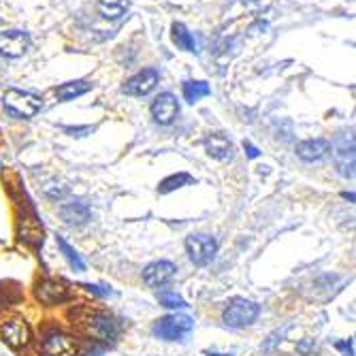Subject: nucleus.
<instances>
[{
    "instance_id": "obj_14",
    "label": "nucleus",
    "mask_w": 356,
    "mask_h": 356,
    "mask_svg": "<svg viewBox=\"0 0 356 356\" xmlns=\"http://www.w3.org/2000/svg\"><path fill=\"white\" fill-rule=\"evenodd\" d=\"M331 152V143L327 139H309L297 145V154L305 163H318Z\"/></svg>"
},
{
    "instance_id": "obj_6",
    "label": "nucleus",
    "mask_w": 356,
    "mask_h": 356,
    "mask_svg": "<svg viewBox=\"0 0 356 356\" xmlns=\"http://www.w3.org/2000/svg\"><path fill=\"white\" fill-rule=\"evenodd\" d=\"M0 335H3L7 346L22 350L30 343L32 331H30V325L24 318H9L0 325Z\"/></svg>"
},
{
    "instance_id": "obj_7",
    "label": "nucleus",
    "mask_w": 356,
    "mask_h": 356,
    "mask_svg": "<svg viewBox=\"0 0 356 356\" xmlns=\"http://www.w3.org/2000/svg\"><path fill=\"white\" fill-rule=\"evenodd\" d=\"M335 167L339 175L343 177H354V137L352 135H341L335 145H331Z\"/></svg>"
},
{
    "instance_id": "obj_26",
    "label": "nucleus",
    "mask_w": 356,
    "mask_h": 356,
    "mask_svg": "<svg viewBox=\"0 0 356 356\" xmlns=\"http://www.w3.org/2000/svg\"><path fill=\"white\" fill-rule=\"evenodd\" d=\"M245 152H248V156H250V158H258V154H261V152H258L252 143H245Z\"/></svg>"
},
{
    "instance_id": "obj_5",
    "label": "nucleus",
    "mask_w": 356,
    "mask_h": 356,
    "mask_svg": "<svg viewBox=\"0 0 356 356\" xmlns=\"http://www.w3.org/2000/svg\"><path fill=\"white\" fill-rule=\"evenodd\" d=\"M83 329L90 337L101 339V341H115L120 335V325L115 318L103 312H94L83 320Z\"/></svg>"
},
{
    "instance_id": "obj_9",
    "label": "nucleus",
    "mask_w": 356,
    "mask_h": 356,
    "mask_svg": "<svg viewBox=\"0 0 356 356\" xmlns=\"http://www.w3.org/2000/svg\"><path fill=\"white\" fill-rule=\"evenodd\" d=\"M35 297L43 305H58L69 299V288L58 280H41L35 286Z\"/></svg>"
},
{
    "instance_id": "obj_16",
    "label": "nucleus",
    "mask_w": 356,
    "mask_h": 356,
    "mask_svg": "<svg viewBox=\"0 0 356 356\" xmlns=\"http://www.w3.org/2000/svg\"><path fill=\"white\" fill-rule=\"evenodd\" d=\"M205 149L209 156L218 158V160H229L233 158V143L231 139L222 135V133H213L205 139Z\"/></svg>"
},
{
    "instance_id": "obj_19",
    "label": "nucleus",
    "mask_w": 356,
    "mask_h": 356,
    "mask_svg": "<svg viewBox=\"0 0 356 356\" xmlns=\"http://www.w3.org/2000/svg\"><path fill=\"white\" fill-rule=\"evenodd\" d=\"M173 43L184 51H197V41H194L184 24H173Z\"/></svg>"
},
{
    "instance_id": "obj_8",
    "label": "nucleus",
    "mask_w": 356,
    "mask_h": 356,
    "mask_svg": "<svg viewBox=\"0 0 356 356\" xmlns=\"http://www.w3.org/2000/svg\"><path fill=\"white\" fill-rule=\"evenodd\" d=\"M43 356H77V341L60 331H51L43 337L41 343Z\"/></svg>"
},
{
    "instance_id": "obj_18",
    "label": "nucleus",
    "mask_w": 356,
    "mask_h": 356,
    "mask_svg": "<svg viewBox=\"0 0 356 356\" xmlns=\"http://www.w3.org/2000/svg\"><path fill=\"white\" fill-rule=\"evenodd\" d=\"M128 7H131V0H99V11L105 19L122 17Z\"/></svg>"
},
{
    "instance_id": "obj_10",
    "label": "nucleus",
    "mask_w": 356,
    "mask_h": 356,
    "mask_svg": "<svg viewBox=\"0 0 356 356\" xmlns=\"http://www.w3.org/2000/svg\"><path fill=\"white\" fill-rule=\"evenodd\" d=\"M30 39L22 30H7L0 32V56L7 58H19L28 51Z\"/></svg>"
},
{
    "instance_id": "obj_20",
    "label": "nucleus",
    "mask_w": 356,
    "mask_h": 356,
    "mask_svg": "<svg viewBox=\"0 0 356 356\" xmlns=\"http://www.w3.org/2000/svg\"><path fill=\"white\" fill-rule=\"evenodd\" d=\"M211 88L205 81H186L184 83V99L188 103H197L203 96H209Z\"/></svg>"
},
{
    "instance_id": "obj_22",
    "label": "nucleus",
    "mask_w": 356,
    "mask_h": 356,
    "mask_svg": "<svg viewBox=\"0 0 356 356\" xmlns=\"http://www.w3.org/2000/svg\"><path fill=\"white\" fill-rule=\"evenodd\" d=\"M190 181H192V177L188 173H179V175H173V177L165 179L163 184H160L158 190L163 194H169V192H173V190H177V188H181L184 184H190Z\"/></svg>"
},
{
    "instance_id": "obj_27",
    "label": "nucleus",
    "mask_w": 356,
    "mask_h": 356,
    "mask_svg": "<svg viewBox=\"0 0 356 356\" xmlns=\"http://www.w3.org/2000/svg\"><path fill=\"white\" fill-rule=\"evenodd\" d=\"M207 356H231V354H218V352H209Z\"/></svg>"
},
{
    "instance_id": "obj_17",
    "label": "nucleus",
    "mask_w": 356,
    "mask_h": 356,
    "mask_svg": "<svg viewBox=\"0 0 356 356\" xmlns=\"http://www.w3.org/2000/svg\"><path fill=\"white\" fill-rule=\"evenodd\" d=\"M90 90H92V83H88V81H69V83H62L60 88H56V96L60 101H73Z\"/></svg>"
},
{
    "instance_id": "obj_1",
    "label": "nucleus",
    "mask_w": 356,
    "mask_h": 356,
    "mask_svg": "<svg viewBox=\"0 0 356 356\" xmlns=\"http://www.w3.org/2000/svg\"><path fill=\"white\" fill-rule=\"evenodd\" d=\"M3 103H5V109L17 120L35 118L41 111V99H39V96L30 94V92H22V90H7Z\"/></svg>"
},
{
    "instance_id": "obj_4",
    "label": "nucleus",
    "mask_w": 356,
    "mask_h": 356,
    "mask_svg": "<svg viewBox=\"0 0 356 356\" xmlns=\"http://www.w3.org/2000/svg\"><path fill=\"white\" fill-rule=\"evenodd\" d=\"M186 252H188V258H190L194 265H197V267H205V265H209L213 258H216L218 241L211 235H203V233L190 235L186 239Z\"/></svg>"
},
{
    "instance_id": "obj_24",
    "label": "nucleus",
    "mask_w": 356,
    "mask_h": 356,
    "mask_svg": "<svg viewBox=\"0 0 356 356\" xmlns=\"http://www.w3.org/2000/svg\"><path fill=\"white\" fill-rule=\"evenodd\" d=\"M243 7H248L250 11H265L271 7L273 0H241Z\"/></svg>"
},
{
    "instance_id": "obj_11",
    "label": "nucleus",
    "mask_w": 356,
    "mask_h": 356,
    "mask_svg": "<svg viewBox=\"0 0 356 356\" xmlns=\"http://www.w3.org/2000/svg\"><path fill=\"white\" fill-rule=\"evenodd\" d=\"M177 275V267L169 261H158V263H152L145 267L143 271V280L147 286L152 288H163L167 284H171Z\"/></svg>"
},
{
    "instance_id": "obj_25",
    "label": "nucleus",
    "mask_w": 356,
    "mask_h": 356,
    "mask_svg": "<svg viewBox=\"0 0 356 356\" xmlns=\"http://www.w3.org/2000/svg\"><path fill=\"white\" fill-rule=\"evenodd\" d=\"M314 348H316V343H314V339H303L299 346H297V350L303 354V356H307L309 352H314Z\"/></svg>"
},
{
    "instance_id": "obj_21",
    "label": "nucleus",
    "mask_w": 356,
    "mask_h": 356,
    "mask_svg": "<svg viewBox=\"0 0 356 356\" xmlns=\"http://www.w3.org/2000/svg\"><path fill=\"white\" fill-rule=\"evenodd\" d=\"M58 248H60V252L64 254V258H67L69 265H71L75 271H86V263L81 261V256L77 254V250L69 245L67 239H64V237H58Z\"/></svg>"
},
{
    "instance_id": "obj_12",
    "label": "nucleus",
    "mask_w": 356,
    "mask_h": 356,
    "mask_svg": "<svg viewBox=\"0 0 356 356\" xmlns=\"http://www.w3.org/2000/svg\"><path fill=\"white\" fill-rule=\"evenodd\" d=\"M179 113V105H177V99L171 94V92H165L156 96V101L152 103V115L158 124H171Z\"/></svg>"
},
{
    "instance_id": "obj_15",
    "label": "nucleus",
    "mask_w": 356,
    "mask_h": 356,
    "mask_svg": "<svg viewBox=\"0 0 356 356\" xmlns=\"http://www.w3.org/2000/svg\"><path fill=\"white\" fill-rule=\"evenodd\" d=\"M58 213H60V218H62L64 222L71 224V226H81V224H86V222L90 220V216H92L90 207H88L83 201L64 203V205H60Z\"/></svg>"
},
{
    "instance_id": "obj_23",
    "label": "nucleus",
    "mask_w": 356,
    "mask_h": 356,
    "mask_svg": "<svg viewBox=\"0 0 356 356\" xmlns=\"http://www.w3.org/2000/svg\"><path fill=\"white\" fill-rule=\"evenodd\" d=\"M160 299V305H165L169 309H181V307H188L186 301L177 295V293H163L158 297Z\"/></svg>"
},
{
    "instance_id": "obj_13",
    "label": "nucleus",
    "mask_w": 356,
    "mask_h": 356,
    "mask_svg": "<svg viewBox=\"0 0 356 356\" xmlns=\"http://www.w3.org/2000/svg\"><path fill=\"white\" fill-rule=\"evenodd\" d=\"M158 83V71L156 69H143L135 77H131L124 86V94L128 96H145L149 94Z\"/></svg>"
},
{
    "instance_id": "obj_2",
    "label": "nucleus",
    "mask_w": 356,
    "mask_h": 356,
    "mask_svg": "<svg viewBox=\"0 0 356 356\" xmlns=\"http://www.w3.org/2000/svg\"><path fill=\"white\" fill-rule=\"evenodd\" d=\"M261 314V307L248 299H233L229 305L224 307L222 322L231 329H245Z\"/></svg>"
},
{
    "instance_id": "obj_3",
    "label": "nucleus",
    "mask_w": 356,
    "mask_h": 356,
    "mask_svg": "<svg viewBox=\"0 0 356 356\" xmlns=\"http://www.w3.org/2000/svg\"><path fill=\"white\" fill-rule=\"evenodd\" d=\"M194 329V322L190 316L184 314H171L160 318L154 325V333L165 339V341H181L184 337H188Z\"/></svg>"
}]
</instances>
